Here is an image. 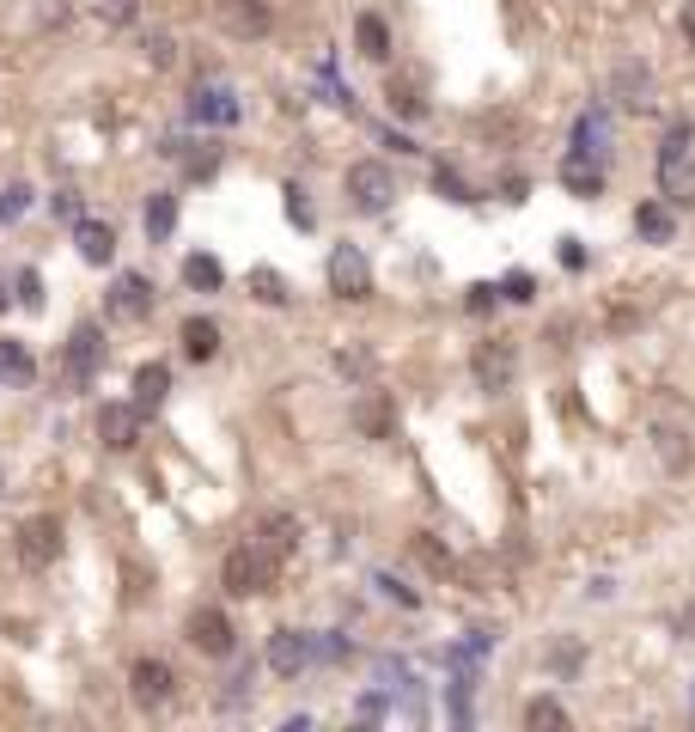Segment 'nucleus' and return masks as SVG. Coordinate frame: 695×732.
Returning a JSON list of instances; mask_svg holds the SVG:
<instances>
[{
    "label": "nucleus",
    "mask_w": 695,
    "mask_h": 732,
    "mask_svg": "<svg viewBox=\"0 0 695 732\" xmlns=\"http://www.w3.org/2000/svg\"><path fill=\"white\" fill-rule=\"evenodd\" d=\"M129 696H134V708H165L171 696H177V671L165 666V659H134L129 666Z\"/></svg>",
    "instance_id": "nucleus-9"
},
{
    "label": "nucleus",
    "mask_w": 695,
    "mask_h": 732,
    "mask_svg": "<svg viewBox=\"0 0 695 732\" xmlns=\"http://www.w3.org/2000/svg\"><path fill=\"white\" fill-rule=\"evenodd\" d=\"M659 196L671 208L695 202V122H671L665 141H659Z\"/></svg>",
    "instance_id": "nucleus-1"
},
{
    "label": "nucleus",
    "mask_w": 695,
    "mask_h": 732,
    "mask_svg": "<svg viewBox=\"0 0 695 732\" xmlns=\"http://www.w3.org/2000/svg\"><path fill=\"white\" fill-rule=\"evenodd\" d=\"M659 458H665L671 471H683V464H689V452H683V433H671V428H659Z\"/></svg>",
    "instance_id": "nucleus-37"
},
{
    "label": "nucleus",
    "mask_w": 695,
    "mask_h": 732,
    "mask_svg": "<svg viewBox=\"0 0 695 732\" xmlns=\"http://www.w3.org/2000/svg\"><path fill=\"white\" fill-rule=\"evenodd\" d=\"M683 635H695V604H689V611H683Z\"/></svg>",
    "instance_id": "nucleus-48"
},
{
    "label": "nucleus",
    "mask_w": 695,
    "mask_h": 732,
    "mask_svg": "<svg viewBox=\"0 0 695 732\" xmlns=\"http://www.w3.org/2000/svg\"><path fill=\"white\" fill-rule=\"evenodd\" d=\"M281 196H287V220H293V226H305V233H312V226H317V214H312V202H305V190H300V183H287V190H281Z\"/></svg>",
    "instance_id": "nucleus-36"
},
{
    "label": "nucleus",
    "mask_w": 695,
    "mask_h": 732,
    "mask_svg": "<svg viewBox=\"0 0 695 732\" xmlns=\"http://www.w3.org/2000/svg\"><path fill=\"white\" fill-rule=\"evenodd\" d=\"M341 654H348V640H341V635H329L324 647H317V659H341Z\"/></svg>",
    "instance_id": "nucleus-45"
},
{
    "label": "nucleus",
    "mask_w": 695,
    "mask_h": 732,
    "mask_svg": "<svg viewBox=\"0 0 695 732\" xmlns=\"http://www.w3.org/2000/svg\"><path fill=\"white\" fill-rule=\"evenodd\" d=\"M275 568H281V556H269L263 543H238V549H226V562H220V586H226V599H250V592H269V586H275Z\"/></svg>",
    "instance_id": "nucleus-2"
},
{
    "label": "nucleus",
    "mask_w": 695,
    "mask_h": 732,
    "mask_svg": "<svg viewBox=\"0 0 695 732\" xmlns=\"http://www.w3.org/2000/svg\"><path fill=\"white\" fill-rule=\"evenodd\" d=\"M13 300L25 305V312H43V274L37 269H19L13 274Z\"/></svg>",
    "instance_id": "nucleus-32"
},
{
    "label": "nucleus",
    "mask_w": 695,
    "mask_h": 732,
    "mask_svg": "<svg viewBox=\"0 0 695 732\" xmlns=\"http://www.w3.org/2000/svg\"><path fill=\"white\" fill-rule=\"evenodd\" d=\"M250 293H257L263 305H287V300H293L287 274H281V269H269V262H257V269H250Z\"/></svg>",
    "instance_id": "nucleus-27"
},
{
    "label": "nucleus",
    "mask_w": 695,
    "mask_h": 732,
    "mask_svg": "<svg viewBox=\"0 0 695 732\" xmlns=\"http://www.w3.org/2000/svg\"><path fill=\"white\" fill-rule=\"evenodd\" d=\"M146 67H159V74H165V67H177V37L153 31V37H146Z\"/></svg>",
    "instance_id": "nucleus-35"
},
{
    "label": "nucleus",
    "mask_w": 695,
    "mask_h": 732,
    "mask_svg": "<svg viewBox=\"0 0 695 732\" xmlns=\"http://www.w3.org/2000/svg\"><path fill=\"white\" fill-rule=\"evenodd\" d=\"M336 366L348 373V379H367V373H372V354H367V348H341Z\"/></svg>",
    "instance_id": "nucleus-41"
},
{
    "label": "nucleus",
    "mask_w": 695,
    "mask_h": 732,
    "mask_svg": "<svg viewBox=\"0 0 695 732\" xmlns=\"http://www.w3.org/2000/svg\"><path fill=\"white\" fill-rule=\"evenodd\" d=\"M329 293H341V300H372V262L360 245L329 250Z\"/></svg>",
    "instance_id": "nucleus-7"
},
{
    "label": "nucleus",
    "mask_w": 695,
    "mask_h": 732,
    "mask_svg": "<svg viewBox=\"0 0 695 732\" xmlns=\"http://www.w3.org/2000/svg\"><path fill=\"white\" fill-rule=\"evenodd\" d=\"M98 366H105V330L86 317V324H74V336H67L62 373H67V385H74V391H86V385L98 379Z\"/></svg>",
    "instance_id": "nucleus-5"
},
{
    "label": "nucleus",
    "mask_w": 695,
    "mask_h": 732,
    "mask_svg": "<svg viewBox=\"0 0 695 732\" xmlns=\"http://www.w3.org/2000/svg\"><path fill=\"white\" fill-rule=\"evenodd\" d=\"M500 300H507V293H500L495 288V281H476V288L470 293H464V312H476V317H488V312H495V305Z\"/></svg>",
    "instance_id": "nucleus-34"
},
{
    "label": "nucleus",
    "mask_w": 695,
    "mask_h": 732,
    "mask_svg": "<svg viewBox=\"0 0 695 732\" xmlns=\"http://www.w3.org/2000/svg\"><path fill=\"white\" fill-rule=\"evenodd\" d=\"M312 659H317L312 635H300V628H275V635H269V671H281V678H300Z\"/></svg>",
    "instance_id": "nucleus-14"
},
{
    "label": "nucleus",
    "mask_w": 695,
    "mask_h": 732,
    "mask_svg": "<svg viewBox=\"0 0 695 732\" xmlns=\"http://www.w3.org/2000/svg\"><path fill=\"white\" fill-rule=\"evenodd\" d=\"M341 190H348V202L360 214H384L397 202V171L379 165V159H355V165L341 171Z\"/></svg>",
    "instance_id": "nucleus-3"
},
{
    "label": "nucleus",
    "mask_w": 695,
    "mask_h": 732,
    "mask_svg": "<svg viewBox=\"0 0 695 732\" xmlns=\"http://www.w3.org/2000/svg\"><path fill=\"white\" fill-rule=\"evenodd\" d=\"M238 117H245V105L232 98V86L196 79V92H189V122H202V129H232Z\"/></svg>",
    "instance_id": "nucleus-8"
},
{
    "label": "nucleus",
    "mask_w": 695,
    "mask_h": 732,
    "mask_svg": "<svg viewBox=\"0 0 695 732\" xmlns=\"http://www.w3.org/2000/svg\"><path fill=\"white\" fill-rule=\"evenodd\" d=\"M50 208L62 214V220H79V196H74V190H55V196H50Z\"/></svg>",
    "instance_id": "nucleus-43"
},
{
    "label": "nucleus",
    "mask_w": 695,
    "mask_h": 732,
    "mask_svg": "<svg viewBox=\"0 0 695 732\" xmlns=\"http://www.w3.org/2000/svg\"><path fill=\"white\" fill-rule=\"evenodd\" d=\"M214 19H220L226 37L250 43V37H269L275 13H269V0H214Z\"/></svg>",
    "instance_id": "nucleus-10"
},
{
    "label": "nucleus",
    "mask_w": 695,
    "mask_h": 732,
    "mask_svg": "<svg viewBox=\"0 0 695 732\" xmlns=\"http://www.w3.org/2000/svg\"><path fill=\"white\" fill-rule=\"evenodd\" d=\"M25 208H31V183H7V190H0V233H7Z\"/></svg>",
    "instance_id": "nucleus-31"
},
{
    "label": "nucleus",
    "mask_w": 695,
    "mask_h": 732,
    "mask_svg": "<svg viewBox=\"0 0 695 732\" xmlns=\"http://www.w3.org/2000/svg\"><path fill=\"white\" fill-rule=\"evenodd\" d=\"M165 397H171V366H165V360H146L141 373H134V403H141L146 416H153V409L165 403Z\"/></svg>",
    "instance_id": "nucleus-20"
},
{
    "label": "nucleus",
    "mask_w": 695,
    "mask_h": 732,
    "mask_svg": "<svg viewBox=\"0 0 695 732\" xmlns=\"http://www.w3.org/2000/svg\"><path fill=\"white\" fill-rule=\"evenodd\" d=\"M470 373H476V385H482V391H507L512 373H519V354H512V342H476Z\"/></svg>",
    "instance_id": "nucleus-13"
},
{
    "label": "nucleus",
    "mask_w": 695,
    "mask_h": 732,
    "mask_svg": "<svg viewBox=\"0 0 695 732\" xmlns=\"http://www.w3.org/2000/svg\"><path fill=\"white\" fill-rule=\"evenodd\" d=\"M257 543H263L269 556H293V543H300V519H293V513H269L263 531H257Z\"/></svg>",
    "instance_id": "nucleus-24"
},
{
    "label": "nucleus",
    "mask_w": 695,
    "mask_h": 732,
    "mask_svg": "<svg viewBox=\"0 0 695 732\" xmlns=\"http://www.w3.org/2000/svg\"><path fill=\"white\" fill-rule=\"evenodd\" d=\"M184 635H189V647H196L202 659H232V654H238V628H232V616H226V611H214V604L189 611Z\"/></svg>",
    "instance_id": "nucleus-4"
},
{
    "label": "nucleus",
    "mask_w": 695,
    "mask_h": 732,
    "mask_svg": "<svg viewBox=\"0 0 695 732\" xmlns=\"http://www.w3.org/2000/svg\"><path fill=\"white\" fill-rule=\"evenodd\" d=\"M355 428L367 433V440H391V428H397V409H391V397L384 391H367L355 403Z\"/></svg>",
    "instance_id": "nucleus-17"
},
{
    "label": "nucleus",
    "mask_w": 695,
    "mask_h": 732,
    "mask_svg": "<svg viewBox=\"0 0 695 732\" xmlns=\"http://www.w3.org/2000/svg\"><path fill=\"white\" fill-rule=\"evenodd\" d=\"M141 421H146V409L134 403V397L129 403H105L98 409V440H105L110 452H129V445L141 440Z\"/></svg>",
    "instance_id": "nucleus-12"
},
{
    "label": "nucleus",
    "mask_w": 695,
    "mask_h": 732,
    "mask_svg": "<svg viewBox=\"0 0 695 732\" xmlns=\"http://www.w3.org/2000/svg\"><path fill=\"white\" fill-rule=\"evenodd\" d=\"M634 233H641L647 245H671V238H677V208H671V202H641V208H634Z\"/></svg>",
    "instance_id": "nucleus-18"
},
{
    "label": "nucleus",
    "mask_w": 695,
    "mask_h": 732,
    "mask_svg": "<svg viewBox=\"0 0 695 732\" xmlns=\"http://www.w3.org/2000/svg\"><path fill=\"white\" fill-rule=\"evenodd\" d=\"M579 659H586V647H579V640H562V647L550 654V666L562 671V678H574V671H579Z\"/></svg>",
    "instance_id": "nucleus-38"
},
{
    "label": "nucleus",
    "mask_w": 695,
    "mask_h": 732,
    "mask_svg": "<svg viewBox=\"0 0 695 732\" xmlns=\"http://www.w3.org/2000/svg\"><path fill=\"white\" fill-rule=\"evenodd\" d=\"M500 293H507V300H519V305H525V300H537V281H531L525 269H512L507 281H500Z\"/></svg>",
    "instance_id": "nucleus-39"
},
{
    "label": "nucleus",
    "mask_w": 695,
    "mask_h": 732,
    "mask_svg": "<svg viewBox=\"0 0 695 732\" xmlns=\"http://www.w3.org/2000/svg\"><path fill=\"white\" fill-rule=\"evenodd\" d=\"M683 37H689V50H695V0H683Z\"/></svg>",
    "instance_id": "nucleus-46"
},
{
    "label": "nucleus",
    "mask_w": 695,
    "mask_h": 732,
    "mask_svg": "<svg viewBox=\"0 0 695 732\" xmlns=\"http://www.w3.org/2000/svg\"><path fill=\"white\" fill-rule=\"evenodd\" d=\"M384 98H391L397 117H427V98H421L415 86H397V79H391V86H384Z\"/></svg>",
    "instance_id": "nucleus-33"
},
{
    "label": "nucleus",
    "mask_w": 695,
    "mask_h": 732,
    "mask_svg": "<svg viewBox=\"0 0 695 732\" xmlns=\"http://www.w3.org/2000/svg\"><path fill=\"white\" fill-rule=\"evenodd\" d=\"M562 269H586V245H579V238H562Z\"/></svg>",
    "instance_id": "nucleus-44"
},
{
    "label": "nucleus",
    "mask_w": 695,
    "mask_h": 732,
    "mask_svg": "<svg viewBox=\"0 0 695 732\" xmlns=\"http://www.w3.org/2000/svg\"><path fill=\"white\" fill-rule=\"evenodd\" d=\"M562 190H567V196H579V202L604 196V165H598L591 153H574V147H567V159H562Z\"/></svg>",
    "instance_id": "nucleus-15"
},
{
    "label": "nucleus",
    "mask_w": 695,
    "mask_h": 732,
    "mask_svg": "<svg viewBox=\"0 0 695 732\" xmlns=\"http://www.w3.org/2000/svg\"><path fill=\"white\" fill-rule=\"evenodd\" d=\"M184 281L196 293H214L226 281V269H220V257H208V250H196V257H184Z\"/></svg>",
    "instance_id": "nucleus-28"
},
{
    "label": "nucleus",
    "mask_w": 695,
    "mask_h": 732,
    "mask_svg": "<svg viewBox=\"0 0 695 732\" xmlns=\"http://www.w3.org/2000/svg\"><path fill=\"white\" fill-rule=\"evenodd\" d=\"M604 141H610V117H604V110H586V117L574 122V153H591V159H598V153H610Z\"/></svg>",
    "instance_id": "nucleus-25"
},
{
    "label": "nucleus",
    "mask_w": 695,
    "mask_h": 732,
    "mask_svg": "<svg viewBox=\"0 0 695 732\" xmlns=\"http://www.w3.org/2000/svg\"><path fill=\"white\" fill-rule=\"evenodd\" d=\"M141 226H146V238H153V245H165V238L177 233V196H171V190H153V196H146V208H141Z\"/></svg>",
    "instance_id": "nucleus-19"
},
{
    "label": "nucleus",
    "mask_w": 695,
    "mask_h": 732,
    "mask_svg": "<svg viewBox=\"0 0 695 732\" xmlns=\"http://www.w3.org/2000/svg\"><path fill=\"white\" fill-rule=\"evenodd\" d=\"M0 488H7V464H0Z\"/></svg>",
    "instance_id": "nucleus-49"
},
{
    "label": "nucleus",
    "mask_w": 695,
    "mask_h": 732,
    "mask_svg": "<svg viewBox=\"0 0 695 732\" xmlns=\"http://www.w3.org/2000/svg\"><path fill=\"white\" fill-rule=\"evenodd\" d=\"M0 379H7V385H31V379H37V360H31V348L19 336H0Z\"/></svg>",
    "instance_id": "nucleus-22"
},
{
    "label": "nucleus",
    "mask_w": 695,
    "mask_h": 732,
    "mask_svg": "<svg viewBox=\"0 0 695 732\" xmlns=\"http://www.w3.org/2000/svg\"><path fill=\"white\" fill-rule=\"evenodd\" d=\"M98 19L105 25H134V0H98Z\"/></svg>",
    "instance_id": "nucleus-42"
},
{
    "label": "nucleus",
    "mask_w": 695,
    "mask_h": 732,
    "mask_svg": "<svg viewBox=\"0 0 695 732\" xmlns=\"http://www.w3.org/2000/svg\"><path fill=\"white\" fill-rule=\"evenodd\" d=\"M372 586H379L384 599H397V604H403V611H415V604H421V599H415V592H409V586H403V580H397V574H372Z\"/></svg>",
    "instance_id": "nucleus-40"
},
{
    "label": "nucleus",
    "mask_w": 695,
    "mask_h": 732,
    "mask_svg": "<svg viewBox=\"0 0 695 732\" xmlns=\"http://www.w3.org/2000/svg\"><path fill=\"white\" fill-rule=\"evenodd\" d=\"M177 336H184L189 360H214V354H220V324H214V317H184Z\"/></svg>",
    "instance_id": "nucleus-21"
},
{
    "label": "nucleus",
    "mask_w": 695,
    "mask_h": 732,
    "mask_svg": "<svg viewBox=\"0 0 695 732\" xmlns=\"http://www.w3.org/2000/svg\"><path fill=\"white\" fill-rule=\"evenodd\" d=\"M647 92H653V74H647L641 62H622V67H617V105L641 110V105H647Z\"/></svg>",
    "instance_id": "nucleus-26"
},
{
    "label": "nucleus",
    "mask_w": 695,
    "mask_h": 732,
    "mask_svg": "<svg viewBox=\"0 0 695 732\" xmlns=\"http://www.w3.org/2000/svg\"><path fill=\"white\" fill-rule=\"evenodd\" d=\"M55 556H62V519H55V513H37V519L19 525V562L50 568Z\"/></svg>",
    "instance_id": "nucleus-11"
},
{
    "label": "nucleus",
    "mask_w": 695,
    "mask_h": 732,
    "mask_svg": "<svg viewBox=\"0 0 695 732\" xmlns=\"http://www.w3.org/2000/svg\"><path fill=\"white\" fill-rule=\"evenodd\" d=\"M153 305H159V293H153V281H146L141 269H122L117 281H110L105 312L117 317V324H141V317H153Z\"/></svg>",
    "instance_id": "nucleus-6"
},
{
    "label": "nucleus",
    "mask_w": 695,
    "mask_h": 732,
    "mask_svg": "<svg viewBox=\"0 0 695 732\" xmlns=\"http://www.w3.org/2000/svg\"><path fill=\"white\" fill-rule=\"evenodd\" d=\"M525 726L543 732V726H567V708L550 702V696H537V702H525Z\"/></svg>",
    "instance_id": "nucleus-30"
},
{
    "label": "nucleus",
    "mask_w": 695,
    "mask_h": 732,
    "mask_svg": "<svg viewBox=\"0 0 695 732\" xmlns=\"http://www.w3.org/2000/svg\"><path fill=\"white\" fill-rule=\"evenodd\" d=\"M74 250L93 269H105L110 257H117V233H110V220H74Z\"/></svg>",
    "instance_id": "nucleus-16"
},
{
    "label": "nucleus",
    "mask_w": 695,
    "mask_h": 732,
    "mask_svg": "<svg viewBox=\"0 0 695 732\" xmlns=\"http://www.w3.org/2000/svg\"><path fill=\"white\" fill-rule=\"evenodd\" d=\"M355 43H360L367 62H391V25H384L379 13H360L355 19Z\"/></svg>",
    "instance_id": "nucleus-23"
},
{
    "label": "nucleus",
    "mask_w": 695,
    "mask_h": 732,
    "mask_svg": "<svg viewBox=\"0 0 695 732\" xmlns=\"http://www.w3.org/2000/svg\"><path fill=\"white\" fill-rule=\"evenodd\" d=\"M7 288H13V281H7V269H0V312H7V305H13V293H7Z\"/></svg>",
    "instance_id": "nucleus-47"
},
{
    "label": "nucleus",
    "mask_w": 695,
    "mask_h": 732,
    "mask_svg": "<svg viewBox=\"0 0 695 732\" xmlns=\"http://www.w3.org/2000/svg\"><path fill=\"white\" fill-rule=\"evenodd\" d=\"M433 190H439L446 202H458V208H464V202H476V190L464 183V171H458V165H439V171H433Z\"/></svg>",
    "instance_id": "nucleus-29"
}]
</instances>
